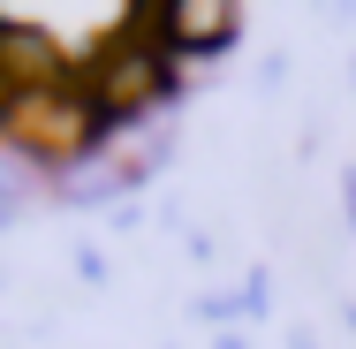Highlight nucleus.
I'll return each mask as SVG.
<instances>
[{"mask_svg":"<svg viewBox=\"0 0 356 349\" xmlns=\"http://www.w3.org/2000/svg\"><path fill=\"white\" fill-rule=\"evenodd\" d=\"M235 38V8H167V46H227Z\"/></svg>","mask_w":356,"mask_h":349,"instance_id":"f257e3e1","label":"nucleus"},{"mask_svg":"<svg viewBox=\"0 0 356 349\" xmlns=\"http://www.w3.org/2000/svg\"><path fill=\"white\" fill-rule=\"evenodd\" d=\"M349 228H356V175H349Z\"/></svg>","mask_w":356,"mask_h":349,"instance_id":"f03ea898","label":"nucleus"},{"mask_svg":"<svg viewBox=\"0 0 356 349\" xmlns=\"http://www.w3.org/2000/svg\"><path fill=\"white\" fill-rule=\"evenodd\" d=\"M288 349H318V342H311V334H296V342H288Z\"/></svg>","mask_w":356,"mask_h":349,"instance_id":"7ed1b4c3","label":"nucleus"}]
</instances>
